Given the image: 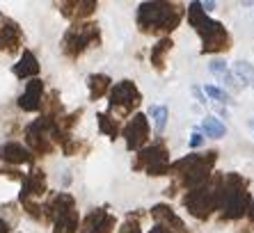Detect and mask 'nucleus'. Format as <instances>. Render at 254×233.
Instances as JSON below:
<instances>
[{"label": "nucleus", "mask_w": 254, "mask_h": 233, "mask_svg": "<svg viewBox=\"0 0 254 233\" xmlns=\"http://www.w3.org/2000/svg\"><path fill=\"white\" fill-rule=\"evenodd\" d=\"M23 46V32L18 28L14 18L0 14V51L5 53H16Z\"/></svg>", "instance_id": "obj_12"}, {"label": "nucleus", "mask_w": 254, "mask_h": 233, "mask_svg": "<svg viewBox=\"0 0 254 233\" xmlns=\"http://www.w3.org/2000/svg\"><path fill=\"white\" fill-rule=\"evenodd\" d=\"M119 233H142L140 217H137V215H128L124 220V224H122V229H119Z\"/></svg>", "instance_id": "obj_28"}, {"label": "nucleus", "mask_w": 254, "mask_h": 233, "mask_svg": "<svg viewBox=\"0 0 254 233\" xmlns=\"http://www.w3.org/2000/svg\"><path fill=\"white\" fill-rule=\"evenodd\" d=\"M55 119L39 116L25 128V144L32 156H48L55 149Z\"/></svg>", "instance_id": "obj_8"}, {"label": "nucleus", "mask_w": 254, "mask_h": 233, "mask_svg": "<svg viewBox=\"0 0 254 233\" xmlns=\"http://www.w3.org/2000/svg\"><path fill=\"white\" fill-rule=\"evenodd\" d=\"M0 160L14 167V165H30L35 160V156H32L23 144H18V142H7V144L0 146Z\"/></svg>", "instance_id": "obj_18"}, {"label": "nucleus", "mask_w": 254, "mask_h": 233, "mask_svg": "<svg viewBox=\"0 0 254 233\" xmlns=\"http://www.w3.org/2000/svg\"><path fill=\"white\" fill-rule=\"evenodd\" d=\"M108 99H110V112L115 116H119V119H126L140 105L142 94L133 80H122V82H115L113 87H110Z\"/></svg>", "instance_id": "obj_10"}, {"label": "nucleus", "mask_w": 254, "mask_h": 233, "mask_svg": "<svg viewBox=\"0 0 254 233\" xmlns=\"http://www.w3.org/2000/svg\"><path fill=\"white\" fill-rule=\"evenodd\" d=\"M115 231V215H110L106 208H94L87 213L83 224L78 227V233H113Z\"/></svg>", "instance_id": "obj_13"}, {"label": "nucleus", "mask_w": 254, "mask_h": 233, "mask_svg": "<svg viewBox=\"0 0 254 233\" xmlns=\"http://www.w3.org/2000/svg\"><path fill=\"white\" fill-rule=\"evenodd\" d=\"M122 133H124L126 146H128L130 151H140V149H144V144L149 142V133H151L149 119L144 115H133V119L126 123Z\"/></svg>", "instance_id": "obj_11"}, {"label": "nucleus", "mask_w": 254, "mask_h": 233, "mask_svg": "<svg viewBox=\"0 0 254 233\" xmlns=\"http://www.w3.org/2000/svg\"><path fill=\"white\" fill-rule=\"evenodd\" d=\"M188 21L190 25L195 28V32L201 37V53H220L227 51L231 46V37L225 30V25L220 21H213L204 9H201V2H190L188 5Z\"/></svg>", "instance_id": "obj_3"}, {"label": "nucleus", "mask_w": 254, "mask_h": 233, "mask_svg": "<svg viewBox=\"0 0 254 233\" xmlns=\"http://www.w3.org/2000/svg\"><path fill=\"white\" fill-rule=\"evenodd\" d=\"M87 87H89V99L99 101L110 92L113 80H110V76H106V73H92V76L87 78Z\"/></svg>", "instance_id": "obj_20"}, {"label": "nucleus", "mask_w": 254, "mask_h": 233, "mask_svg": "<svg viewBox=\"0 0 254 233\" xmlns=\"http://www.w3.org/2000/svg\"><path fill=\"white\" fill-rule=\"evenodd\" d=\"M133 169H142L149 176H165L170 172V151L163 140H156L151 146L140 149L135 156Z\"/></svg>", "instance_id": "obj_9"}, {"label": "nucleus", "mask_w": 254, "mask_h": 233, "mask_svg": "<svg viewBox=\"0 0 254 233\" xmlns=\"http://www.w3.org/2000/svg\"><path fill=\"white\" fill-rule=\"evenodd\" d=\"M201 144V135L199 133H192V137H190V146L195 149V146H199Z\"/></svg>", "instance_id": "obj_29"}, {"label": "nucleus", "mask_w": 254, "mask_h": 233, "mask_svg": "<svg viewBox=\"0 0 254 233\" xmlns=\"http://www.w3.org/2000/svg\"><path fill=\"white\" fill-rule=\"evenodd\" d=\"M220 185H222V174L211 176L204 185L188 190V194L184 197V206L195 220H208L220 208Z\"/></svg>", "instance_id": "obj_5"}, {"label": "nucleus", "mask_w": 254, "mask_h": 233, "mask_svg": "<svg viewBox=\"0 0 254 233\" xmlns=\"http://www.w3.org/2000/svg\"><path fill=\"white\" fill-rule=\"evenodd\" d=\"M186 9L177 2H142L137 7V28L147 35L177 30Z\"/></svg>", "instance_id": "obj_1"}, {"label": "nucleus", "mask_w": 254, "mask_h": 233, "mask_svg": "<svg viewBox=\"0 0 254 233\" xmlns=\"http://www.w3.org/2000/svg\"><path fill=\"white\" fill-rule=\"evenodd\" d=\"M252 199L248 192V181L241 174H222V185H220V213L225 220H241L248 213Z\"/></svg>", "instance_id": "obj_4"}, {"label": "nucleus", "mask_w": 254, "mask_h": 233, "mask_svg": "<svg viewBox=\"0 0 254 233\" xmlns=\"http://www.w3.org/2000/svg\"><path fill=\"white\" fill-rule=\"evenodd\" d=\"M201 130L206 133V137H222L225 135V123H220V119H215V116H206L201 121Z\"/></svg>", "instance_id": "obj_25"}, {"label": "nucleus", "mask_w": 254, "mask_h": 233, "mask_svg": "<svg viewBox=\"0 0 254 233\" xmlns=\"http://www.w3.org/2000/svg\"><path fill=\"white\" fill-rule=\"evenodd\" d=\"M23 185H21V201H37L48 192L46 174L44 169H32L30 174L23 176Z\"/></svg>", "instance_id": "obj_14"}, {"label": "nucleus", "mask_w": 254, "mask_h": 233, "mask_svg": "<svg viewBox=\"0 0 254 233\" xmlns=\"http://www.w3.org/2000/svg\"><path fill=\"white\" fill-rule=\"evenodd\" d=\"M60 12L62 16H66L69 21H76V23H83L87 16L96 12V2L94 0H69V2H60Z\"/></svg>", "instance_id": "obj_16"}, {"label": "nucleus", "mask_w": 254, "mask_h": 233, "mask_svg": "<svg viewBox=\"0 0 254 233\" xmlns=\"http://www.w3.org/2000/svg\"><path fill=\"white\" fill-rule=\"evenodd\" d=\"M208 69H211V73L215 78H220V80L225 82V85H229V87H236V78L231 76V71L227 69V64L225 62H222V59H213L211 62V66H208Z\"/></svg>", "instance_id": "obj_24"}, {"label": "nucleus", "mask_w": 254, "mask_h": 233, "mask_svg": "<svg viewBox=\"0 0 254 233\" xmlns=\"http://www.w3.org/2000/svg\"><path fill=\"white\" fill-rule=\"evenodd\" d=\"M204 94H206V96H211V99L215 101V103H231L229 94H227L225 89L213 87V85H206V87H204Z\"/></svg>", "instance_id": "obj_27"}, {"label": "nucleus", "mask_w": 254, "mask_h": 233, "mask_svg": "<svg viewBox=\"0 0 254 233\" xmlns=\"http://www.w3.org/2000/svg\"><path fill=\"white\" fill-rule=\"evenodd\" d=\"M231 76L236 78V80H241L243 85L254 87V66L250 64V62H236V64H234V73H231Z\"/></svg>", "instance_id": "obj_23"}, {"label": "nucleus", "mask_w": 254, "mask_h": 233, "mask_svg": "<svg viewBox=\"0 0 254 233\" xmlns=\"http://www.w3.org/2000/svg\"><path fill=\"white\" fill-rule=\"evenodd\" d=\"M250 123H252V128H254V119H252V121H250Z\"/></svg>", "instance_id": "obj_33"}, {"label": "nucleus", "mask_w": 254, "mask_h": 233, "mask_svg": "<svg viewBox=\"0 0 254 233\" xmlns=\"http://www.w3.org/2000/svg\"><path fill=\"white\" fill-rule=\"evenodd\" d=\"M248 217H250V222L254 224V201L250 204V208H248Z\"/></svg>", "instance_id": "obj_32"}, {"label": "nucleus", "mask_w": 254, "mask_h": 233, "mask_svg": "<svg viewBox=\"0 0 254 233\" xmlns=\"http://www.w3.org/2000/svg\"><path fill=\"white\" fill-rule=\"evenodd\" d=\"M101 41V30L92 21H83V23L71 25L62 37V53L71 59H78L87 48L96 46Z\"/></svg>", "instance_id": "obj_7"}, {"label": "nucleus", "mask_w": 254, "mask_h": 233, "mask_svg": "<svg viewBox=\"0 0 254 233\" xmlns=\"http://www.w3.org/2000/svg\"><path fill=\"white\" fill-rule=\"evenodd\" d=\"M42 103H44V82L39 78H32L25 85V92L18 96V108L23 112H39Z\"/></svg>", "instance_id": "obj_15"}, {"label": "nucleus", "mask_w": 254, "mask_h": 233, "mask_svg": "<svg viewBox=\"0 0 254 233\" xmlns=\"http://www.w3.org/2000/svg\"><path fill=\"white\" fill-rule=\"evenodd\" d=\"M215 160H218V153L215 151L188 153V156L177 160V163H170V172H167V174L177 176V185L195 190V187L204 185V183L211 178Z\"/></svg>", "instance_id": "obj_2"}, {"label": "nucleus", "mask_w": 254, "mask_h": 233, "mask_svg": "<svg viewBox=\"0 0 254 233\" xmlns=\"http://www.w3.org/2000/svg\"><path fill=\"white\" fill-rule=\"evenodd\" d=\"M0 233H9V224H7L2 217H0Z\"/></svg>", "instance_id": "obj_31"}, {"label": "nucleus", "mask_w": 254, "mask_h": 233, "mask_svg": "<svg viewBox=\"0 0 254 233\" xmlns=\"http://www.w3.org/2000/svg\"><path fill=\"white\" fill-rule=\"evenodd\" d=\"M151 217L156 220V224H158V227L170 229L172 233H188V231H186L184 220H181V217H179L167 204H156L154 208H151Z\"/></svg>", "instance_id": "obj_17"}, {"label": "nucleus", "mask_w": 254, "mask_h": 233, "mask_svg": "<svg viewBox=\"0 0 254 233\" xmlns=\"http://www.w3.org/2000/svg\"><path fill=\"white\" fill-rule=\"evenodd\" d=\"M96 119H99V130L106 137H110V140H117L119 137V121L115 119L113 115H106V112H99L96 115Z\"/></svg>", "instance_id": "obj_22"}, {"label": "nucleus", "mask_w": 254, "mask_h": 233, "mask_svg": "<svg viewBox=\"0 0 254 233\" xmlns=\"http://www.w3.org/2000/svg\"><path fill=\"white\" fill-rule=\"evenodd\" d=\"M172 46H174V44H172L170 37H163L156 46H151V55H149V58H151V64L158 71H165V55L172 51Z\"/></svg>", "instance_id": "obj_21"}, {"label": "nucleus", "mask_w": 254, "mask_h": 233, "mask_svg": "<svg viewBox=\"0 0 254 233\" xmlns=\"http://www.w3.org/2000/svg\"><path fill=\"white\" fill-rule=\"evenodd\" d=\"M149 233H172V231H170V229H165V227H158V224H156V227L151 229Z\"/></svg>", "instance_id": "obj_30"}, {"label": "nucleus", "mask_w": 254, "mask_h": 233, "mask_svg": "<svg viewBox=\"0 0 254 233\" xmlns=\"http://www.w3.org/2000/svg\"><path fill=\"white\" fill-rule=\"evenodd\" d=\"M151 116H154V126L158 133H163L167 126V116H170V110H167L165 105H154L151 108Z\"/></svg>", "instance_id": "obj_26"}, {"label": "nucleus", "mask_w": 254, "mask_h": 233, "mask_svg": "<svg viewBox=\"0 0 254 233\" xmlns=\"http://www.w3.org/2000/svg\"><path fill=\"white\" fill-rule=\"evenodd\" d=\"M46 220L53 224V233H78L80 220H78L76 199L66 192H58L48 199L46 204Z\"/></svg>", "instance_id": "obj_6"}, {"label": "nucleus", "mask_w": 254, "mask_h": 233, "mask_svg": "<svg viewBox=\"0 0 254 233\" xmlns=\"http://www.w3.org/2000/svg\"><path fill=\"white\" fill-rule=\"evenodd\" d=\"M14 76L21 78V80H32V78L39 76V62H37V55L32 51H23L18 64H14Z\"/></svg>", "instance_id": "obj_19"}]
</instances>
